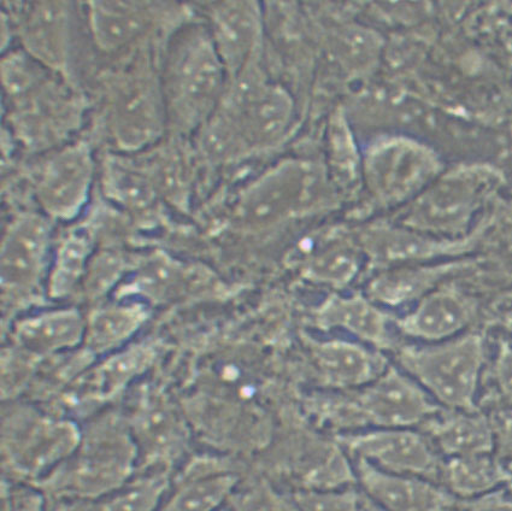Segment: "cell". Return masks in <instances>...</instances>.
<instances>
[{"instance_id":"37","label":"cell","mask_w":512,"mask_h":511,"mask_svg":"<svg viewBox=\"0 0 512 511\" xmlns=\"http://www.w3.org/2000/svg\"><path fill=\"white\" fill-rule=\"evenodd\" d=\"M363 511H385L382 510L378 505L374 504L372 501L363 495Z\"/></svg>"},{"instance_id":"31","label":"cell","mask_w":512,"mask_h":511,"mask_svg":"<svg viewBox=\"0 0 512 511\" xmlns=\"http://www.w3.org/2000/svg\"><path fill=\"white\" fill-rule=\"evenodd\" d=\"M2 511H47L46 497L38 487L3 478Z\"/></svg>"},{"instance_id":"29","label":"cell","mask_w":512,"mask_h":511,"mask_svg":"<svg viewBox=\"0 0 512 511\" xmlns=\"http://www.w3.org/2000/svg\"><path fill=\"white\" fill-rule=\"evenodd\" d=\"M91 254V240L85 233H73L58 249L54 267L49 279L51 297L69 295L85 272L88 256Z\"/></svg>"},{"instance_id":"2","label":"cell","mask_w":512,"mask_h":511,"mask_svg":"<svg viewBox=\"0 0 512 511\" xmlns=\"http://www.w3.org/2000/svg\"><path fill=\"white\" fill-rule=\"evenodd\" d=\"M398 362L441 408L478 410L487 363L484 333L467 331L444 342L403 346Z\"/></svg>"},{"instance_id":"27","label":"cell","mask_w":512,"mask_h":511,"mask_svg":"<svg viewBox=\"0 0 512 511\" xmlns=\"http://www.w3.org/2000/svg\"><path fill=\"white\" fill-rule=\"evenodd\" d=\"M93 32L104 48L126 44L143 29L147 5L141 3H92Z\"/></svg>"},{"instance_id":"21","label":"cell","mask_w":512,"mask_h":511,"mask_svg":"<svg viewBox=\"0 0 512 511\" xmlns=\"http://www.w3.org/2000/svg\"><path fill=\"white\" fill-rule=\"evenodd\" d=\"M323 327H343L378 348H392L390 317L361 296L333 297L319 313Z\"/></svg>"},{"instance_id":"18","label":"cell","mask_w":512,"mask_h":511,"mask_svg":"<svg viewBox=\"0 0 512 511\" xmlns=\"http://www.w3.org/2000/svg\"><path fill=\"white\" fill-rule=\"evenodd\" d=\"M314 362L323 385L338 391L360 389L390 367L384 357L360 345L341 342L316 345Z\"/></svg>"},{"instance_id":"13","label":"cell","mask_w":512,"mask_h":511,"mask_svg":"<svg viewBox=\"0 0 512 511\" xmlns=\"http://www.w3.org/2000/svg\"><path fill=\"white\" fill-rule=\"evenodd\" d=\"M93 175L90 150L76 145L51 157L38 176L43 207L58 219H72L85 204Z\"/></svg>"},{"instance_id":"6","label":"cell","mask_w":512,"mask_h":511,"mask_svg":"<svg viewBox=\"0 0 512 511\" xmlns=\"http://www.w3.org/2000/svg\"><path fill=\"white\" fill-rule=\"evenodd\" d=\"M223 64L213 39L193 34L175 46L166 72V104L179 126L193 128L214 109L223 81Z\"/></svg>"},{"instance_id":"28","label":"cell","mask_w":512,"mask_h":511,"mask_svg":"<svg viewBox=\"0 0 512 511\" xmlns=\"http://www.w3.org/2000/svg\"><path fill=\"white\" fill-rule=\"evenodd\" d=\"M152 88L138 84L122 98L119 108L122 138L138 144L158 127V104Z\"/></svg>"},{"instance_id":"24","label":"cell","mask_w":512,"mask_h":511,"mask_svg":"<svg viewBox=\"0 0 512 511\" xmlns=\"http://www.w3.org/2000/svg\"><path fill=\"white\" fill-rule=\"evenodd\" d=\"M493 455L444 458L441 485L468 501L500 489L505 485L504 464Z\"/></svg>"},{"instance_id":"39","label":"cell","mask_w":512,"mask_h":511,"mask_svg":"<svg viewBox=\"0 0 512 511\" xmlns=\"http://www.w3.org/2000/svg\"><path fill=\"white\" fill-rule=\"evenodd\" d=\"M220 511H232V509L229 508V505H226V507L221 509Z\"/></svg>"},{"instance_id":"20","label":"cell","mask_w":512,"mask_h":511,"mask_svg":"<svg viewBox=\"0 0 512 511\" xmlns=\"http://www.w3.org/2000/svg\"><path fill=\"white\" fill-rule=\"evenodd\" d=\"M213 43L231 74L244 68L256 46L261 20L255 4H223L214 14Z\"/></svg>"},{"instance_id":"35","label":"cell","mask_w":512,"mask_h":511,"mask_svg":"<svg viewBox=\"0 0 512 511\" xmlns=\"http://www.w3.org/2000/svg\"><path fill=\"white\" fill-rule=\"evenodd\" d=\"M466 511H512V492L500 487L468 501Z\"/></svg>"},{"instance_id":"3","label":"cell","mask_w":512,"mask_h":511,"mask_svg":"<svg viewBox=\"0 0 512 511\" xmlns=\"http://www.w3.org/2000/svg\"><path fill=\"white\" fill-rule=\"evenodd\" d=\"M346 392L316 401V413L344 428L392 430L423 426L443 409L396 367H388L372 383Z\"/></svg>"},{"instance_id":"23","label":"cell","mask_w":512,"mask_h":511,"mask_svg":"<svg viewBox=\"0 0 512 511\" xmlns=\"http://www.w3.org/2000/svg\"><path fill=\"white\" fill-rule=\"evenodd\" d=\"M152 352L144 346L129 349L109 358L73 391L78 403H104L126 389L129 383L150 366Z\"/></svg>"},{"instance_id":"7","label":"cell","mask_w":512,"mask_h":511,"mask_svg":"<svg viewBox=\"0 0 512 511\" xmlns=\"http://www.w3.org/2000/svg\"><path fill=\"white\" fill-rule=\"evenodd\" d=\"M339 442L353 460L367 462L382 472L441 484L444 458L426 434L413 428L344 434Z\"/></svg>"},{"instance_id":"33","label":"cell","mask_w":512,"mask_h":511,"mask_svg":"<svg viewBox=\"0 0 512 511\" xmlns=\"http://www.w3.org/2000/svg\"><path fill=\"white\" fill-rule=\"evenodd\" d=\"M494 431V443L500 458L504 461H512V409L505 408L492 417Z\"/></svg>"},{"instance_id":"22","label":"cell","mask_w":512,"mask_h":511,"mask_svg":"<svg viewBox=\"0 0 512 511\" xmlns=\"http://www.w3.org/2000/svg\"><path fill=\"white\" fill-rule=\"evenodd\" d=\"M86 327L75 310L52 311L22 321L16 330L17 343L32 355L73 348L84 338Z\"/></svg>"},{"instance_id":"14","label":"cell","mask_w":512,"mask_h":511,"mask_svg":"<svg viewBox=\"0 0 512 511\" xmlns=\"http://www.w3.org/2000/svg\"><path fill=\"white\" fill-rule=\"evenodd\" d=\"M488 222H482L472 236L463 239H444L413 231L406 227H381L370 239V251L376 261L402 264L427 261L440 256L466 254L484 239Z\"/></svg>"},{"instance_id":"38","label":"cell","mask_w":512,"mask_h":511,"mask_svg":"<svg viewBox=\"0 0 512 511\" xmlns=\"http://www.w3.org/2000/svg\"><path fill=\"white\" fill-rule=\"evenodd\" d=\"M502 302L512 303V290L504 293V296L502 297Z\"/></svg>"},{"instance_id":"30","label":"cell","mask_w":512,"mask_h":511,"mask_svg":"<svg viewBox=\"0 0 512 511\" xmlns=\"http://www.w3.org/2000/svg\"><path fill=\"white\" fill-rule=\"evenodd\" d=\"M293 502L302 511H363V495L352 487L304 489L294 492Z\"/></svg>"},{"instance_id":"26","label":"cell","mask_w":512,"mask_h":511,"mask_svg":"<svg viewBox=\"0 0 512 511\" xmlns=\"http://www.w3.org/2000/svg\"><path fill=\"white\" fill-rule=\"evenodd\" d=\"M146 319V311L138 304L110 305L91 317L86 327V343L94 354L119 348L133 336Z\"/></svg>"},{"instance_id":"36","label":"cell","mask_w":512,"mask_h":511,"mask_svg":"<svg viewBox=\"0 0 512 511\" xmlns=\"http://www.w3.org/2000/svg\"><path fill=\"white\" fill-rule=\"evenodd\" d=\"M503 309L499 310L497 315V322L505 333H508L512 338V303L503 302Z\"/></svg>"},{"instance_id":"10","label":"cell","mask_w":512,"mask_h":511,"mask_svg":"<svg viewBox=\"0 0 512 511\" xmlns=\"http://www.w3.org/2000/svg\"><path fill=\"white\" fill-rule=\"evenodd\" d=\"M480 313L474 293L455 284H443L396 322L405 336L425 343H438L468 331Z\"/></svg>"},{"instance_id":"11","label":"cell","mask_w":512,"mask_h":511,"mask_svg":"<svg viewBox=\"0 0 512 511\" xmlns=\"http://www.w3.org/2000/svg\"><path fill=\"white\" fill-rule=\"evenodd\" d=\"M51 229L39 215H25L11 226L2 249V286L5 297L32 295L40 284L49 255Z\"/></svg>"},{"instance_id":"34","label":"cell","mask_w":512,"mask_h":511,"mask_svg":"<svg viewBox=\"0 0 512 511\" xmlns=\"http://www.w3.org/2000/svg\"><path fill=\"white\" fill-rule=\"evenodd\" d=\"M492 256L498 268L512 278V220L499 228L493 243Z\"/></svg>"},{"instance_id":"32","label":"cell","mask_w":512,"mask_h":511,"mask_svg":"<svg viewBox=\"0 0 512 511\" xmlns=\"http://www.w3.org/2000/svg\"><path fill=\"white\" fill-rule=\"evenodd\" d=\"M491 378L505 408L512 409V340L500 339L492 360Z\"/></svg>"},{"instance_id":"5","label":"cell","mask_w":512,"mask_h":511,"mask_svg":"<svg viewBox=\"0 0 512 511\" xmlns=\"http://www.w3.org/2000/svg\"><path fill=\"white\" fill-rule=\"evenodd\" d=\"M496 184L486 170H466L429 186L406 213L403 225L413 231L444 239L472 236L476 217Z\"/></svg>"},{"instance_id":"12","label":"cell","mask_w":512,"mask_h":511,"mask_svg":"<svg viewBox=\"0 0 512 511\" xmlns=\"http://www.w3.org/2000/svg\"><path fill=\"white\" fill-rule=\"evenodd\" d=\"M353 472L369 501L385 511H453L457 498L435 481L380 471L353 460Z\"/></svg>"},{"instance_id":"1","label":"cell","mask_w":512,"mask_h":511,"mask_svg":"<svg viewBox=\"0 0 512 511\" xmlns=\"http://www.w3.org/2000/svg\"><path fill=\"white\" fill-rule=\"evenodd\" d=\"M138 472V449L128 425L109 417L82 434L73 454L35 487L50 502L96 499L119 490Z\"/></svg>"},{"instance_id":"16","label":"cell","mask_w":512,"mask_h":511,"mask_svg":"<svg viewBox=\"0 0 512 511\" xmlns=\"http://www.w3.org/2000/svg\"><path fill=\"white\" fill-rule=\"evenodd\" d=\"M423 428L443 458L493 455L496 448L492 420L478 410L443 408Z\"/></svg>"},{"instance_id":"15","label":"cell","mask_w":512,"mask_h":511,"mask_svg":"<svg viewBox=\"0 0 512 511\" xmlns=\"http://www.w3.org/2000/svg\"><path fill=\"white\" fill-rule=\"evenodd\" d=\"M240 477L231 469L194 464L172 480L158 511H220L238 490Z\"/></svg>"},{"instance_id":"17","label":"cell","mask_w":512,"mask_h":511,"mask_svg":"<svg viewBox=\"0 0 512 511\" xmlns=\"http://www.w3.org/2000/svg\"><path fill=\"white\" fill-rule=\"evenodd\" d=\"M474 261L461 260L429 266H403L387 270L369 286L370 299L388 307L420 302L451 276L467 272Z\"/></svg>"},{"instance_id":"8","label":"cell","mask_w":512,"mask_h":511,"mask_svg":"<svg viewBox=\"0 0 512 511\" xmlns=\"http://www.w3.org/2000/svg\"><path fill=\"white\" fill-rule=\"evenodd\" d=\"M437 155L408 138L381 140L370 148L366 173L382 202L398 204L420 196L440 173Z\"/></svg>"},{"instance_id":"4","label":"cell","mask_w":512,"mask_h":511,"mask_svg":"<svg viewBox=\"0 0 512 511\" xmlns=\"http://www.w3.org/2000/svg\"><path fill=\"white\" fill-rule=\"evenodd\" d=\"M82 433L72 420L21 405L4 415L3 478L37 486L73 454Z\"/></svg>"},{"instance_id":"9","label":"cell","mask_w":512,"mask_h":511,"mask_svg":"<svg viewBox=\"0 0 512 511\" xmlns=\"http://www.w3.org/2000/svg\"><path fill=\"white\" fill-rule=\"evenodd\" d=\"M127 425L137 445L139 472L172 473L184 449L185 436L169 399L160 392L147 391Z\"/></svg>"},{"instance_id":"25","label":"cell","mask_w":512,"mask_h":511,"mask_svg":"<svg viewBox=\"0 0 512 511\" xmlns=\"http://www.w3.org/2000/svg\"><path fill=\"white\" fill-rule=\"evenodd\" d=\"M63 3L35 4L25 27L29 51L38 60L60 68L67 60L68 16Z\"/></svg>"},{"instance_id":"19","label":"cell","mask_w":512,"mask_h":511,"mask_svg":"<svg viewBox=\"0 0 512 511\" xmlns=\"http://www.w3.org/2000/svg\"><path fill=\"white\" fill-rule=\"evenodd\" d=\"M172 480V473L166 471L139 472L108 495L82 501H52L47 511H158Z\"/></svg>"}]
</instances>
